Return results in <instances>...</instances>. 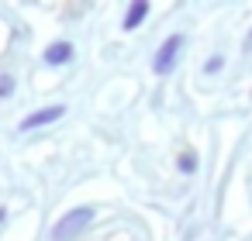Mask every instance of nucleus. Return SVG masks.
Segmentation results:
<instances>
[{
  "instance_id": "f257e3e1",
  "label": "nucleus",
  "mask_w": 252,
  "mask_h": 241,
  "mask_svg": "<svg viewBox=\"0 0 252 241\" xmlns=\"http://www.w3.org/2000/svg\"><path fill=\"white\" fill-rule=\"evenodd\" d=\"M90 220H94V210H90V207L69 210L63 220H56V227H52V241H73V238H80V231H83Z\"/></svg>"
},
{
  "instance_id": "f03ea898",
  "label": "nucleus",
  "mask_w": 252,
  "mask_h": 241,
  "mask_svg": "<svg viewBox=\"0 0 252 241\" xmlns=\"http://www.w3.org/2000/svg\"><path fill=\"white\" fill-rule=\"evenodd\" d=\"M180 49H183V35H169V38L162 42V49L156 52V62H152V69H156L159 76H169V73L176 69Z\"/></svg>"
},
{
  "instance_id": "7ed1b4c3",
  "label": "nucleus",
  "mask_w": 252,
  "mask_h": 241,
  "mask_svg": "<svg viewBox=\"0 0 252 241\" xmlns=\"http://www.w3.org/2000/svg\"><path fill=\"white\" fill-rule=\"evenodd\" d=\"M63 110H66V107H42V110H35V114H28V117L21 121V131H35V128H45V124L59 121V117H63Z\"/></svg>"
},
{
  "instance_id": "20e7f679",
  "label": "nucleus",
  "mask_w": 252,
  "mask_h": 241,
  "mask_svg": "<svg viewBox=\"0 0 252 241\" xmlns=\"http://www.w3.org/2000/svg\"><path fill=\"white\" fill-rule=\"evenodd\" d=\"M69 59H73V45H69V42H56V45L45 49V62H49V66H63V62H69Z\"/></svg>"
},
{
  "instance_id": "39448f33",
  "label": "nucleus",
  "mask_w": 252,
  "mask_h": 241,
  "mask_svg": "<svg viewBox=\"0 0 252 241\" xmlns=\"http://www.w3.org/2000/svg\"><path fill=\"white\" fill-rule=\"evenodd\" d=\"M145 14H149V4H145V0H135V4L128 7V14H125V25H121V28H125V31H135V28L145 21Z\"/></svg>"
},
{
  "instance_id": "423d86ee",
  "label": "nucleus",
  "mask_w": 252,
  "mask_h": 241,
  "mask_svg": "<svg viewBox=\"0 0 252 241\" xmlns=\"http://www.w3.org/2000/svg\"><path fill=\"white\" fill-rule=\"evenodd\" d=\"M180 169H183V172H193V169H197V155H193V152L183 155V159H180Z\"/></svg>"
},
{
  "instance_id": "0eeeda50",
  "label": "nucleus",
  "mask_w": 252,
  "mask_h": 241,
  "mask_svg": "<svg viewBox=\"0 0 252 241\" xmlns=\"http://www.w3.org/2000/svg\"><path fill=\"white\" fill-rule=\"evenodd\" d=\"M14 93V80L11 76H0V97H11Z\"/></svg>"
},
{
  "instance_id": "6e6552de",
  "label": "nucleus",
  "mask_w": 252,
  "mask_h": 241,
  "mask_svg": "<svg viewBox=\"0 0 252 241\" xmlns=\"http://www.w3.org/2000/svg\"><path fill=\"white\" fill-rule=\"evenodd\" d=\"M221 66H224V59H221V55H214V59H207V66H204V73H218Z\"/></svg>"
}]
</instances>
